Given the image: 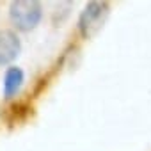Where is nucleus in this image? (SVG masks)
Instances as JSON below:
<instances>
[{"instance_id": "obj_3", "label": "nucleus", "mask_w": 151, "mask_h": 151, "mask_svg": "<svg viewBox=\"0 0 151 151\" xmlns=\"http://www.w3.org/2000/svg\"><path fill=\"white\" fill-rule=\"evenodd\" d=\"M22 52L20 37L11 30H0V66L13 62Z\"/></svg>"}, {"instance_id": "obj_1", "label": "nucleus", "mask_w": 151, "mask_h": 151, "mask_svg": "<svg viewBox=\"0 0 151 151\" xmlns=\"http://www.w3.org/2000/svg\"><path fill=\"white\" fill-rule=\"evenodd\" d=\"M109 13H110V7L107 2H89L78 20V30L82 37L84 39L94 37L105 25Z\"/></svg>"}, {"instance_id": "obj_4", "label": "nucleus", "mask_w": 151, "mask_h": 151, "mask_svg": "<svg viewBox=\"0 0 151 151\" xmlns=\"http://www.w3.org/2000/svg\"><path fill=\"white\" fill-rule=\"evenodd\" d=\"M22 84H23V71L20 68H16V66L7 68L6 77H4V96L13 98L20 91Z\"/></svg>"}, {"instance_id": "obj_2", "label": "nucleus", "mask_w": 151, "mask_h": 151, "mask_svg": "<svg viewBox=\"0 0 151 151\" xmlns=\"http://www.w3.org/2000/svg\"><path fill=\"white\" fill-rule=\"evenodd\" d=\"M9 14L16 29L27 32L36 29V25L41 22L43 9H41V4L34 2V0H16L9 7Z\"/></svg>"}]
</instances>
